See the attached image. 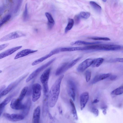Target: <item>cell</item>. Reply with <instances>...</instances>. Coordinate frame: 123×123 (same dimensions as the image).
Returning a JSON list of instances; mask_svg holds the SVG:
<instances>
[{
	"mask_svg": "<svg viewBox=\"0 0 123 123\" xmlns=\"http://www.w3.org/2000/svg\"><path fill=\"white\" fill-rule=\"evenodd\" d=\"M123 93V85L114 90L111 92V94L113 95H118Z\"/></svg>",
	"mask_w": 123,
	"mask_h": 123,
	"instance_id": "obj_27",
	"label": "cell"
},
{
	"mask_svg": "<svg viewBox=\"0 0 123 123\" xmlns=\"http://www.w3.org/2000/svg\"><path fill=\"white\" fill-rule=\"evenodd\" d=\"M90 3L91 6L97 12L100 13L101 11V7L95 2L91 1Z\"/></svg>",
	"mask_w": 123,
	"mask_h": 123,
	"instance_id": "obj_28",
	"label": "cell"
},
{
	"mask_svg": "<svg viewBox=\"0 0 123 123\" xmlns=\"http://www.w3.org/2000/svg\"><path fill=\"white\" fill-rule=\"evenodd\" d=\"M40 109L39 106H37L34 110L32 119L33 123H39L40 114Z\"/></svg>",
	"mask_w": 123,
	"mask_h": 123,
	"instance_id": "obj_18",
	"label": "cell"
},
{
	"mask_svg": "<svg viewBox=\"0 0 123 123\" xmlns=\"http://www.w3.org/2000/svg\"><path fill=\"white\" fill-rule=\"evenodd\" d=\"M111 75L110 73L101 74L97 75L93 79L92 83L93 84H95L109 77Z\"/></svg>",
	"mask_w": 123,
	"mask_h": 123,
	"instance_id": "obj_16",
	"label": "cell"
},
{
	"mask_svg": "<svg viewBox=\"0 0 123 123\" xmlns=\"http://www.w3.org/2000/svg\"><path fill=\"white\" fill-rule=\"evenodd\" d=\"M111 62H123V58H117L110 60Z\"/></svg>",
	"mask_w": 123,
	"mask_h": 123,
	"instance_id": "obj_38",
	"label": "cell"
},
{
	"mask_svg": "<svg viewBox=\"0 0 123 123\" xmlns=\"http://www.w3.org/2000/svg\"><path fill=\"white\" fill-rule=\"evenodd\" d=\"M45 15L48 20L47 24L48 28L49 29H51L55 24L54 20L50 13L46 12L45 13Z\"/></svg>",
	"mask_w": 123,
	"mask_h": 123,
	"instance_id": "obj_22",
	"label": "cell"
},
{
	"mask_svg": "<svg viewBox=\"0 0 123 123\" xmlns=\"http://www.w3.org/2000/svg\"><path fill=\"white\" fill-rule=\"evenodd\" d=\"M49 95H43V114L44 117L45 116L47 115L48 110V105H49Z\"/></svg>",
	"mask_w": 123,
	"mask_h": 123,
	"instance_id": "obj_15",
	"label": "cell"
},
{
	"mask_svg": "<svg viewBox=\"0 0 123 123\" xmlns=\"http://www.w3.org/2000/svg\"><path fill=\"white\" fill-rule=\"evenodd\" d=\"M100 42H89L81 40H78L74 41L71 43L72 45H91L96 44H98L101 43Z\"/></svg>",
	"mask_w": 123,
	"mask_h": 123,
	"instance_id": "obj_21",
	"label": "cell"
},
{
	"mask_svg": "<svg viewBox=\"0 0 123 123\" xmlns=\"http://www.w3.org/2000/svg\"><path fill=\"white\" fill-rule=\"evenodd\" d=\"M103 114L105 115L107 113L106 110L105 109H103Z\"/></svg>",
	"mask_w": 123,
	"mask_h": 123,
	"instance_id": "obj_44",
	"label": "cell"
},
{
	"mask_svg": "<svg viewBox=\"0 0 123 123\" xmlns=\"http://www.w3.org/2000/svg\"><path fill=\"white\" fill-rule=\"evenodd\" d=\"M28 89V86H25L23 88L18 98L19 100L20 101H22L27 93Z\"/></svg>",
	"mask_w": 123,
	"mask_h": 123,
	"instance_id": "obj_26",
	"label": "cell"
},
{
	"mask_svg": "<svg viewBox=\"0 0 123 123\" xmlns=\"http://www.w3.org/2000/svg\"><path fill=\"white\" fill-rule=\"evenodd\" d=\"M99 101V100L97 98L94 99L92 102V103L95 104L98 103Z\"/></svg>",
	"mask_w": 123,
	"mask_h": 123,
	"instance_id": "obj_43",
	"label": "cell"
},
{
	"mask_svg": "<svg viewBox=\"0 0 123 123\" xmlns=\"http://www.w3.org/2000/svg\"><path fill=\"white\" fill-rule=\"evenodd\" d=\"M61 48H58L53 49L49 54L34 61L32 63V65L33 66L39 64L54 55L61 52Z\"/></svg>",
	"mask_w": 123,
	"mask_h": 123,
	"instance_id": "obj_7",
	"label": "cell"
},
{
	"mask_svg": "<svg viewBox=\"0 0 123 123\" xmlns=\"http://www.w3.org/2000/svg\"><path fill=\"white\" fill-rule=\"evenodd\" d=\"M64 75L60 76L52 86L49 94V105L50 107L55 105L58 99L60 92V86Z\"/></svg>",
	"mask_w": 123,
	"mask_h": 123,
	"instance_id": "obj_1",
	"label": "cell"
},
{
	"mask_svg": "<svg viewBox=\"0 0 123 123\" xmlns=\"http://www.w3.org/2000/svg\"><path fill=\"white\" fill-rule=\"evenodd\" d=\"M28 74H27L21 76L16 80L10 84L6 88L0 93V98L8 94L25 78Z\"/></svg>",
	"mask_w": 123,
	"mask_h": 123,
	"instance_id": "obj_3",
	"label": "cell"
},
{
	"mask_svg": "<svg viewBox=\"0 0 123 123\" xmlns=\"http://www.w3.org/2000/svg\"><path fill=\"white\" fill-rule=\"evenodd\" d=\"M58 108H59L58 109L59 110V113L61 114H62V110H61V107H58Z\"/></svg>",
	"mask_w": 123,
	"mask_h": 123,
	"instance_id": "obj_45",
	"label": "cell"
},
{
	"mask_svg": "<svg viewBox=\"0 0 123 123\" xmlns=\"http://www.w3.org/2000/svg\"><path fill=\"white\" fill-rule=\"evenodd\" d=\"M11 18L10 14L6 15L1 20L0 22V26L1 27L3 25L8 21Z\"/></svg>",
	"mask_w": 123,
	"mask_h": 123,
	"instance_id": "obj_30",
	"label": "cell"
},
{
	"mask_svg": "<svg viewBox=\"0 0 123 123\" xmlns=\"http://www.w3.org/2000/svg\"><path fill=\"white\" fill-rule=\"evenodd\" d=\"M91 75V71L89 70H87L85 73L86 79L87 82H88L90 80Z\"/></svg>",
	"mask_w": 123,
	"mask_h": 123,
	"instance_id": "obj_35",
	"label": "cell"
},
{
	"mask_svg": "<svg viewBox=\"0 0 123 123\" xmlns=\"http://www.w3.org/2000/svg\"><path fill=\"white\" fill-rule=\"evenodd\" d=\"M4 11V7L3 6H2L0 7V15L2 14L3 12Z\"/></svg>",
	"mask_w": 123,
	"mask_h": 123,
	"instance_id": "obj_42",
	"label": "cell"
},
{
	"mask_svg": "<svg viewBox=\"0 0 123 123\" xmlns=\"http://www.w3.org/2000/svg\"><path fill=\"white\" fill-rule=\"evenodd\" d=\"M82 56L78 57L73 60L68 64L69 68L74 66L81 58Z\"/></svg>",
	"mask_w": 123,
	"mask_h": 123,
	"instance_id": "obj_31",
	"label": "cell"
},
{
	"mask_svg": "<svg viewBox=\"0 0 123 123\" xmlns=\"http://www.w3.org/2000/svg\"><path fill=\"white\" fill-rule=\"evenodd\" d=\"M104 61V59L102 58H98L93 59L92 65L93 67H98L102 64Z\"/></svg>",
	"mask_w": 123,
	"mask_h": 123,
	"instance_id": "obj_24",
	"label": "cell"
},
{
	"mask_svg": "<svg viewBox=\"0 0 123 123\" xmlns=\"http://www.w3.org/2000/svg\"><path fill=\"white\" fill-rule=\"evenodd\" d=\"M50 71V68H47L44 71L40 76V81L43 87L48 86V82Z\"/></svg>",
	"mask_w": 123,
	"mask_h": 123,
	"instance_id": "obj_10",
	"label": "cell"
},
{
	"mask_svg": "<svg viewBox=\"0 0 123 123\" xmlns=\"http://www.w3.org/2000/svg\"><path fill=\"white\" fill-rule=\"evenodd\" d=\"M91 111L95 116L97 117L98 116L99 111L97 109L93 108L92 109Z\"/></svg>",
	"mask_w": 123,
	"mask_h": 123,
	"instance_id": "obj_37",
	"label": "cell"
},
{
	"mask_svg": "<svg viewBox=\"0 0 123 123\" xmlns=\"http://www.w3.org/2000/svg\"><path fill=\"white\" fill-rule=\"evenodd\" d=\"M41 86L38 83H36L32 86V100L34 102L37 101L40 98L41 94Z\"/></svg>",
	"mask_w": 123,
	"mask_h": 123,
	"instance_id": "obj_5",
	"label": "cell"
},
{
	"mask_svg": "<svg viewBox=\"0 0 123 123\" xmlns=\"http://www.w3.org/2000/svg\"><path fill=\"white\" fill-rule=\"evenodd\" d=\"M23 0H17V5L14 11V13H17L18 11L21 6Z\"/></svg>",
	"mask_w": 123,
	"mask_h": 123,
	"instance_id": "obj_34",
	"label": "cell"
},
{
	"mask_svg": "<svg viewBox=\"0 0 123 123\" xmlns=\"http://www.w3.org/2000/svg\"><path fill=\"white\" fill-rule=\"evenodd\" d=\"M3 116L7 120L12 122H16L23 119L25 117L22 114H10L7 113L3 114Z\"/></svg>",
	"mask_w": 123,
	"mask_h": 123,
	"instance_id": "obj_8",
	"label": "cell"
},
{
	"mask_svg": "<svg viewBox=\"0 0 123 123\" xmlns=\"http://www.w3.org/2000/svg\"><path fill=\"white\" fill-rule=\"evenodd\" d=\"M90 15V13L88 12H80L79 16L80 17L84 19H87Z\"/></svg>",
	"mask_w": 123,
	"mask_h": 123,
	"instance_id": "obj_33",
	"label": "cell"
},
{
	"mask_svg": "<svg viewBox=\"0 0 123 123\" xmlns=\"http://www.w3.org/2000/svg\"><path fill=\"white\" fill-rule=\"evenodd\" d=\"M74 20L73 19H68L67 25L65 29V33H67L68 31L72 29L74 25Z\"/></svg>",
	"mask_w": 123,
	"mask_h": 123,
	"instance_id": "obj_25",
	"label": "cell"
},
{
	"mask_svg": "<svg viewBox=\"0 0 123 123\" xmlns=\"http://www.w3.org/2000/svg\"><path fill=\"white\" fill-rule=\"evenodd\" d=\"M102 0L104 2H105L107 0Z\"/></svg>",
	"mask_w": 123,
	"mask_h": 123,
	"instance_id": "obj_46",
	"label": "cell"
},
{
	"mask_svg": "<svg viewBox=\"0 0 123 123\" xmlns=\"http://www.w3.org/2000/svg\"><path fill=\"white\" fill-rule=\"evenodd\" d=\"M110 79L111 80H115L117 77V76L115 75H111L109 76Z\"/></svg>",
	"mask_w": 123,
	"mask_h": 123,
	"instance_id": "obj_40",
	"label": "cell"
},
{
	"mask_svg": "<svg viewBox=\"0 0 123 123\" xmlns=\"http://www.w3.org/2000/svg\"><path fill=\"white\" fill-rule=\"evenodd\" d=\"M10 106L12 109L16 110H22L24 107L21 101H20L18 98L13 99L11 101Z\"/></svg>",
	"mask_w": 123,
	"mask_h": 123,
	"instance_id": "obj_12",
	"label": "cell"
},
{
	"mask_svg": "<svg viewBox=\"0 0 123 123\" xmlns=\"http://www.w3.org/2000/svg\"><path fill=\"white\" fill-rule=\"evenodd\" d=\"M80 17L79 15H75L74 17V21L75 24H78L80 21Z\"/></svg>",
	"mask_w": 123,
	"mask_h": 123,
	"instance_id": "obj_36",
	"label": "cell"
},
{
	"mask_svg": "<svg viewBox=\"0 0 123 123\" xmlns=\"http://www.w3.org/2000/svg\"><path fill=\"white\" fill-rule=\"evenodd\" d=\"M93 59L88 58L86 59L80 63L77 68V71L79 72H82L90 66L92 63Z\"/></svg>",
	"mask_w": 123,
	"mask_h": 123,
	"instance_id": "obj_9",
	"label": "cell"
},
{
	"mask_svg": "<svg viewBox=\"0 0 123 123\" xmlns=\"http://www.w3.org/2000/svg\"><path fill=\"white\" fill-rule=\"evenodd\" d=\"M22 46L15 47L8 49L1 53L0 54V59H2L8 56L22 48Z\"/></svg>",
	"mask_w": 123,
	"mask_h": 123,
	"instance_id": "obj_14",
	"label": "cell"
},
{
	"mask_svg": "<svg viewBox=\"0 0 123 123\" xmlns=\"http://www.w3.org/2000/svg\"><path fill=\"white\" fill-rule=\"evenodd\" d=\"M25 35L23 32L19 31H16L11 32L3 37L0 39V42L6 41L25 36Z\"/></svg>",
	"mask_w": 123,
	"mask_h": 123,
	"instance_id": "obj_4",
	"label": "cell"
},
{
	"mask_svg": "<svg viewBox=\"0 0 123 123\" xmlns=\"http://www.w3.org/2000/svg\"><path fill=\"white\" fill-rule=\"evenodd\" d=\"M5 86L4 85H3L1 86L0 88V92H1L5 89Z\"/></svg>",
	"mask_w": 123,
	"mask_h": 123,
	"instance_id": "obj_41",
	"label": "cell"
},
{
	"mask_svg": "<svg viewBox=\"0 0 123 123\" xmlns=\"http://www.w3.org/2000/svg\"><path fill=\"white\" fill-rule=\"evenodd\" d=\"M68 63L66 62L64 63L57 69L55 73L56 75L58 76L60 75L69 69L68 67Z\"/></svg>",
	"mask_w": 123,
	"mask_h": 123,
	"instance_id": "obj_20",
	"label": "cell"
},
{
	"mask_svg": "<svg viewBox=\"0 0 123 123\" xmlns=\"http://www.w3.org/2000/svg\"><path fill=\"white\" fill-rule=\"evenodd\" d=\"M27 7V4H26L25 5V9L23 15V19L24 21H27L29 18Z\"/></svg>",
	"mask_w": 123,
	"mask_h": 123,
	"instance_id": "obj_29",
	"label": "cell"
},
{
	"mask_svg": "<svg viewBox=\"0 0 123 123\" xmlns=\"http://www.w3.org/2000/svg\"><path fill=\"white\" fill-rule=\"evenodd\" d=\"M55 59V58L52 59L47 63L41 66L35 70L27 78L26 80V82H28L36 77L43 70L52 63Z\"/></svg>",
	"mask_w": 123,
	"mask_h": 123,
	"instance_id": "obj_2",
	"label": "cell"
},
{
	"mask_svg": "<svg viewBox=\"0 0 123 123\" xmlns=\"http://www.w3.org/2000/svg\"><path fill=\"white\" fill-rule=\"evenodd\" d=\"M89 98V94L87 92L82 93L80 97V109L82 110L85 106Z\"/></svg>",
	"mask_w": 123,
	"mask_h": 123,
	"instance_id": "obj_11",
	"label": "cell"
},
{
	"mask_svg": "<svg viewBox=\"0 0 123 123\" xmlns=\"http://www.w3.org/2000/svg\"><path fill=\"white\" fill-rule=\"evenodd\" d=\"M89 38L95 40H103L105 41H109L110 39L107 37H90Z\"/></svg>",
	"mask_w": 123,
	"mask_h": 123,
	"instance_id": "obj_32",
	"label": "cell"
},
{
	"mask_svg": "<svg viewBox=\"0 0 123 123\" xmlns=\"http://www.w3.org/2000/svg\"><path fill=\"white\" fill-rule=\"evenodd\" d=\"M67 91L69 95L73 101L75 100L76 86L74 82L71 80H68L67 83Z\"/></svg>",
	"mask_w": 123,
	"mask_h": 123,
	"instance_id": "obj_6",
	"label": "cell"
},
{
	"mask_svg": "<svg viewBox=\"0 0 123 123\" xmlns=\"http://www.w3.org/2000/svg\"><path fill=\"white\" fill-rule=\"evenodd\" d=\"M69 101L72 108V112L73 117L76 120H77L78 119V117L73 100L72 99H70Z\"/></svg>",
	"mask_w": 123,
	"mask_h": 123,
	"instance_id": "obj_23",
	"label": "cell"
},
{
	"mask_svg": "<svg viewBox=\"0 0 123 123\" xmlns=\"http://www.w3.org/2000/svg\"><path fill=\"white\" fill-rule=\"evenodd\" d=\"M9 44L8 43H6L2 44L0 45V51L3 49L7 46H8Z\"/></svg>",
	"mask_w": 123,
	"mask_h": 123,
	"instance_id": "obj_39",
	"label": "cell"
},
{
	"mask_svg": "<svg viewBox=\"0 0 123 123\" xmlns=\"http://www.w3.org/2000/svg\"><path fill=\"white\" fill-rule=\"evenodd\" d=\"M31 104V101L30 98L28 99L24 105V107L22 109V114L25 117L28 114Z\"/></svg>",
	"mask_w": 123,
	"mask_h": 123,
	"instance_id": "obj_19",
	"label": "cell"
},
{
	"mask_svg": "<svg viewBox=\"0 0 123 123\" xmlns=\"http://www.w3.org/2000/svg\"><path fill=\"white\" fill-rule=\"evenodd\" d=\"M37 51V50H33L29 49H24L18 52L15 56L14 59H18L29 54L36 52Z\"/></svg>",
	"mask_w": 123,
	"mask_h": 123,
	"instance_id": "obj_13",
	"label": "cell"
},
{
	"mask_svg": "<svg viewBox=\"0 0 123 123\" xmlns=\"http://www.w3.org/2000/svg\"><path fill=\"white\" fill-rule=\"evenodd\" d=\"M16 92H14L8 96L0 105V116L5 106L10 101L12 98L16 94Z\"/></svg>",
	"mask_w": 123,
	"mask_h": 123,
	"instance_id": "obj_17",
	"label": "cell"
}]
</instances>
